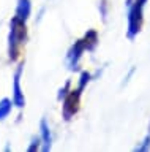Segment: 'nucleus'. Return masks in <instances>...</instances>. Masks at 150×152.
<instances>
[{"label": "nucleus", "instance_id": "obj_9", "mask_svg": "<svg viewBox=\"0 0 150 152\" xmlns=\"http://www.w3.org/2000/svg\"><path fill=\"white\" fill-rule=\"evenodd\" d=\"M84 41H86L87 45V51H92L93 48H95L98 45V35L95 30H90L86 33V37H84Z\"/></svg>", "mask_w": 150, "mask_h": 152}, {"label": "nucleus", "instance_id": "obj_2", "mask_svg": "<svg viewBox=\"0 0 150 152\" xmlns=\"http://www.w3.org/2000/svg\"><path fill=\"white\" fill-rule=\"evenodd\" d=\"M144 5L142 0H133L130 5V13H128V38H134L139 33L142 27V19H144Z\"/></svg>", "mask_w": 150, "mask_h": 152}, {"label": "nucleus", "instance_id": "obj_12", "mask_svg": "<svg viewBox=\"0 0 150 152\" xmlns=\"http://www.w3.org/2000/svg\"><path fill=\"white\" fill-rule=\"evenodd\" d=\"M68 92H70V81L67 84L63 86V89H60V94H59V100H62V98H65L68 95Z\"/></svg>", "mask_w": 150, "mask_h": 152}, {"label": "nucleus", "instance_id": "obj_1", "mask_svg": "<svg viewBox=\"0 0 150 152\" xmlns=\"http://www.w3.org/2000/svg\"><path fill=\"white\" fill-rule=\"evenodd\" d=\"M27 38V28L25 21H22L17 16L11 19L10 24V37H8V56L11 62H16L21 54V46L25 43Z\"/></svg>", "mask_w": 150, "mask_h": 152}, {"label": "nucleus", "instance_id": "obj_7", "mask_svg": "<svg viewBox=\"0 0 150 152\" xmlns=\"http://www.w3.org/2000/svg\"><path fill=\"white\" fill-rule=\"evenodd\" d=\"M32 13V3L30 0H19L17 3V8H16V16L22 19V21H27Z\"/></svg>", "mask_w": 150, "mask_h": 152}, {"label": "nucleus", "instance_id": "obj_11", "mask_svg": "<svg viewBox=\"0 0 150 152\" xmlns=\"http://www.w3.org/2000/svg\"><path fill=\"white\" fill-rule=\"evenodd\" d=\"M40 146H41V138H33V141H32V144L27 147V151H29V152H35V151L40 149Z\"/></svg>", "mask_w": 150, "mask_h": 152}, {"label": "nucleus", "instance_id": "obj_13", "mask_svg": "<svg viewBox=\"0 0 150 152\" xmlns=\"http://www.w3.org/2000/svg\"><path fill=\"white\" fill-rule=\"evenodd\" d=\"M126 3H128V5H131V3H133V0H126Z\"/></svg>", "mask_w": 150, "mask_h": 152}, {"label": "nucleus", "instance_id": "obj_6", "mask_svg": "<svg viewBox=\"0 0 150 152\" xmlns=\"http://www.w3.org/2000/svg\"><path fill=\"white\" fill-rule=\"evenodd\" d=\"M40 130H41V151H49L51 149V130H49V125H48V122L44 121H41L40 122Z\"/></svg>", "mask_w": 150, "mask_h": 152}, {"label": "nucleus", "instance_id": "obj_3", "mask_svg": "<svg viewBox=\"0 0 150 152\" xmlns=\"http://www.w3.org/2000/svg\"><path fill=\"white\" fill-rule=\"evenodd\" d=\"M81 89L76 90H70L68 95L63 98V104H62V114L65 117V121H70V119L74 117V114L79 111V103H81Z\"/></svg>", "mask_w": 150, "mask_h": 152}, {"label": "nucleus", "instance_id": "obj_10", "mask_svg": "<svg viewBox=\"0 0 150 152\" xmlns=\"http://www.w3.org/2000/svg\"><path fill=\"white\" fill-rule=\"evenodd\" d=\"M90 81V73H87V71H82V75H81V81H79V86L78 87L84 90V87L87 86V83Z\"/></svg>", "mask_w": 150, "mask_h": 152}, {"label": "nucleus", "instance_id": "obj_5", "mask_svg": "<svg viewBox=\"0 0 150 152\" xmlns=\"http://www.w3.org/2000/svg\"><path fill=\"white\" fill-rule=\"evenodd\" d=\"M86 51H87V45H86V41H84V38H82V40H78L76 43H74L73 48L68 52L70 68H76L78 64H79V60H81V57H82V54Z\"/></svg>", "mask_w": 150, "mask_h": 152}, {"label": "nucleus", "instance_id": "obj_4", "mask_svg": "<svg viewBox=\"0 0 150 152\" xmlns=\"http://www.w3.org/2000/svg\"><path fill=\"white\" fill-rule=\"evenodd\" d=\"M22 70H24V65H19L14 73V81H13V103L17 108H24L25 106V97L24 92H22L21 87V76H22Z\"/></svg>", "mask_w": 150, "mask_h": 152}, {"label": "nucleus", "instance_id": "obj_8", "mask_svg": "<svg viewBox=\"0 0 150 152\" xmlns=\"http://www.w3.org/2000/svg\"><path fill=\"white\" fill-rule=\"evenodd\" d=\"M13 104L14 103H13V100H10V98H2L0 100V121H3L5 117L10 116Z\"/></svg>", "mask_w": 150, "mask_h": 152}]
</instances>
